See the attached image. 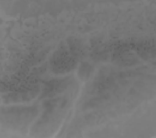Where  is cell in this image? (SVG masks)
<instances>
[{
    "label": "cell",
    "mask_w": 156,
    "mask_h": 138,
    "mask_svg": "<svg viewBox=\"0 0 156 138\" xmlns=\"http://www.w3.org/2000/svg\"><path fill=\"white\" fill-rule=\"evenodd\" d=\"M91 72V67L90 65H88L87 64L82 65V67H80V74L81 75V78H89V75L90 74Z\"/></svg>",
    "instance_id": "obj_1"
}]
</instances>
